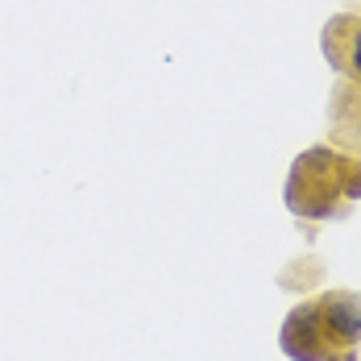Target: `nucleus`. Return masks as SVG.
Masks as SVG:
<instances>
[{"label": "nucleus", "instance_id": "1", "mask_svg": "<svg viewBox=\"0 0 361 361\" xmlns=\"http://www.w3.org/2000/svg\"><path fill=\"white\" fill-rule=\"evenodd\" d=\"M279 345L290 361H361V290L328 287L299 299Z\"/></svg>", "mask_w": 361, "mask_h": 361}, {"label": "nucleus", "instance_id": "2", "mask_svg": "<svg viewBox=\"0 0 361 361\" xmlns=\"http://www.w3.org/2000/svg\"><path fill=\"white\" fill-rule=\"evenodd\" d=\"M287 212L303 224L345 220L361 204V158L336 145H307L295 154L283 183Z\"/></svg>", "mask_w": 361, "mask_h": 361}, {"label": "nucleus", "instance_id": "3", "mask_svg": "<svg viewBox=\"0 0 361 361\" xmlns=\"http://www.w3.org/2000/svg\"><path fill=\"white\" fill-rule=\"evenodd\" d=\"M324 63L336 71V79H357L361 83V8L332 13L320 30Z\"/></svg>", "mask_w": 361, "mask_h": 361}, {"label": "nucleus", "instance_id": "4", "mask_svg": "<svg viewBox=\"0 0 361 361\" xmlns=\"http://www.w3.org/2000/svg\"><path fill=\"white\" fill-rule=\"evenodd\" d=\"M328 145L361 158V83L336 79L328 96Z\"/></svg>", "mask_w": 361, "mask_h": 361}]
</instances>
